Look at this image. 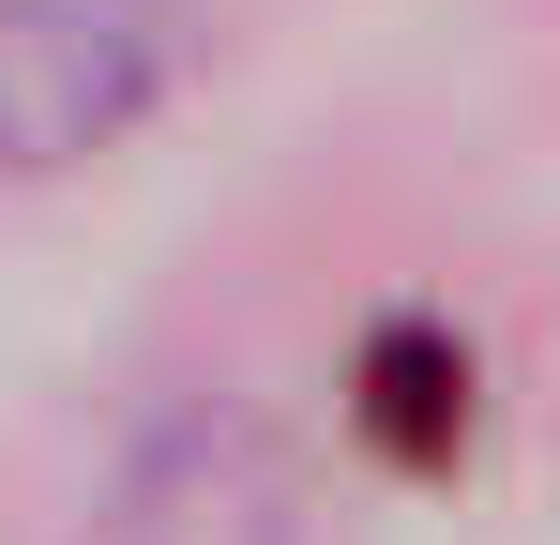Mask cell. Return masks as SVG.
Listing matches in <instances>:
<instances>
[{"label":"cell","instance_id":"6da1fadb","mask_svg":"<svg viewBox=\"0 0 560 545\" xmlns=\"http://www.w3.org/2000/svg\"><path fill=\"white\" fill-rule=\"evenodd\" d=\"M183 0H0V167L106 152L167 77Z\"/></svg>","mask_w":560,"mask_h":545}]
</instances>
